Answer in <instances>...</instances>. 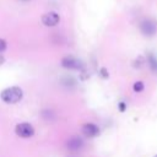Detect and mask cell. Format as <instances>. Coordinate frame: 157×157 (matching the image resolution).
I'll return each instance as SVG.
<instances>
[{"label": "cell", "instance_id": "4fadbf2b", "mask_svg": "<svg viewBox=\"0 0 157 157\" xmlns=\"http://www.w3.org/2000/svg\"><path fill=\"white\" fill-rule=\"evenodd\" d=\"M4 61H5V58L0 54V65H2V64H4Z\"/></svg>", "mask_w": 157, "mask_h": 157}, {"label": "cell", "instance_id": "ba28073f", "mask_svg": "<svg viewBox=\"0 0 157 157\" xmlns=\"http://www.w3.org/2000/svg\"><path fill=\"white\" fill-rule=\"evenodd\" d=\"M147 60H148V64H150V67H151V70L157 72V58H156L155 55L150 54Z\"/></svg>", "mask_w": 157, "mask_h": 157}, {"label": "cell", "instance_id": "9a60e30c", "mask_svg": "<svg viewBox=\"0 0 157 157\" xmlns=\"http://www.w3.org/2000/svg\"><path fill=\"white\" fill-rule=\"evenodd\" d=\"M153 157H157V155H156V156H153Z\"/></svg>", "mask_w": 157, "mask_h": 157}, {"label": "cell", "instance_id": "7c38bea8", "mask_svg": "<svg viewBox=\"0 0 157 157\" xmlns=\"http://www.w3.org/2000/svg\"><path fill=\"white\" fill-rule=\"evenodd\" d=\"M101 75L105 78V77H108V74H107V71H105V69L103 67V69H101Z\"/></svg>", "mask_w": 157, "mask_h": 157}, {"label": "cell", "instance_id": "9c48e42d", "mask_svg": "<svg viewBox=\"0 0 157 157\" xmlns=\"http://www.w3.org/2000/svg\"><path fill=\"white\" fill-rule=\"evenodd\" d=\"M132 88H134V91H135V92H141V91H144L145 85H144V82H142V81H137V82H135V83H134Z\"/></svg>", "mask_w": 157, "mask_h": 157}, {"label": "cell", "instance_id": "7a4b0ae2", "mask_svg": "<svg viewBox=\"0 0 157 157\" xmlns=\"http://www.w3.org/2000/svg\"><path fill=\"white\" fill-rule=\"evenodd\" d=\"M140 31L145 37H153L157 33V22L152 18H145L140 22Z\"/></svg>", "mask_w": 157, "mask_h": 157}, {"label": "cell", "instance_id": "6da1fadb", "mask_svg": "<svg viewBox=\"0 0 157 157\" xmlns=\"http://www.w3.org/2000/svg\"><path fill=\"white\" fill-rule=\"evenodd\" d=\"M22 97H23V92H22V88L18 86L7 87V88L2 90L0 93L1 101L7 104H13V103L20 102L22 99Z\"/></svg>", "mask_w": 157, "mask_h": 157}, {"label": "cell", "instance_id": "5bb4252c", "mask_svg": "<svg viewBox=\"0 0 157 157\" xmlns=\"http://www.w3.org/2000/svg\"><path fill=\"white\" fill-rule=\"evenodd\" d=\"M22 1H28V0H22Z\"/></svg>", "mask_w": 157, "mask_h": 157}, {"label": "cell", "instance_id": "30bf717a", "mask_svg": "<svg viewBox=\"0 0 157 157\" xmlns=\"http://www.w3.org/2000/svg\"><path fill=\"white\" fill-rule=\"evenodd\" d=\"M6 40L5 39H2V38H0V53H2L5 49H6Z\"/></svg>", "mask_w": 157, "mask_h": 157}, {"label": "cell", "instance_id": "8992f818", "mask_svg": "<svg viewBox=\"0 0 157 157\" xmlns=\"http://www.w3.org/2000/svg\"><path fill=\"white\" fill-rule=\"evenodd\" d=\"M82 134L90 139L96 137L99 134V128L93 123H86L82 125Z\"/></svg>", "mask_w": 157, "mask_h": 157}, {"label": "cell", "instance_id": "52a82bcc", "mask_svg": "<svg viewBox=\"0 0 157 157\" xmlns=\"http://www.w3.org/2000/svg\"><path fill=\"white\" fill-rule=\"evenodd\" d=\"M67 146H69L70 150H80L81 146H82V140L78 139V137H72V139L69 141Z\"/></svg>", "mask_w": 157, "mask_h": 157}, {"label": "cell", "instance_id": "3957f363", "mask_svg": "<svg viewBox=\"0 0 157 157\" xmlns=\"http://www.w3.org/2000/svg\"><path fill=\"white\" fill-rule=\"evenodd\" d=\"M15 132L22 139H28L34 135V129L29 123H20L15 126Z\"/></svg>", "mask_w": 157, "mask_h": 157}, {"label": "cell", "instance_id": "5b68a950", "mask_svg": "<svg viewBox=\"0 0 157 157\" xmlns=\"http://www.w3.org/2000/svg\"><path fill=\"white\" fill-rule=\"evenodd\" d=\"M61 65L66 69H70V70H81L82 69V63L80 60H77L76 58L74 56H65L61 60Z\"/></svg>", "mask_w": 157, "mask_h": 157}, {"label": "cell", "instance_id": "8fae6325", "mask_svg": "<svg viewBox=\"0 0 157 157\" xmlns=\"http://www.w3.org/2000/svg\"><path fill=\"white\" fill-rule=\"evenodd\" d=\"M125 107H126V105H125L124 102H120V103H119V110H120V112H124V110H125Z\"/></svg>", "mask_w": 157, "mask_h": 157}, {"label": "cell", "instance_id": "277c9868", "mask_svg": "<svg viewBox=\"0 0 157 157\" xmlns=\"http://www.w3.org/2000/svg\"><path fill=\"white\" fill-rule=\"evenodd\" d=\"M59 21H60V16L54 11H49L42 16V23L47 27H54L59 23Z\"/></svg>", "mask_w": 157, "mask_h": 157}]
</instances>
